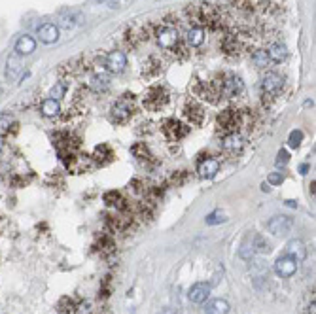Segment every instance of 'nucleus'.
Wrapping results in <instances>:
<instances>
[{
	"mask_svg": "<svg viewBox=\"0 0 316 314\" xmlns=\"http://www.w3.org/2000/svg\"><path fill=\"white\" fill-rule=\"evenodd\" d=\"M221 51L227 55H237L241 51V38L237 34H225L221 40Z\"/></svg>",
	"mask_w": 316,
	"mask_h": 314,
	"instance_id": "nucleus-20",
	"label": "nucleus"
},
{
	"mask_svg": "<svg viewBox=\"0 0 316 314\" xmlns=\"http://www.w3.org/2000/svg\"><path fill=\"white\" fill-rule=\"evenodd\" d=\"M97 248L100 250V254L102 255H110L116 252V242H114V239L108 237V235H102L97 242Z\"/></svg>",
	"mask_w": 316,
	"mask_h": 314,
	"instance_id": "nucleus-28",
	"label": "nucleus"
},
{
	"mask_svg": "<svg viewBox=\"0 0 316 314\" xmlns=\"http://www.w3.org/2000/svg\"><path fill=\"white\" fill-rule=\"evenodd\" d=\"M186 42H188V46H191V48L201 46V44L205 42V31H203V29H199V27H191V29L188 31Z\"/></svg>",
	"mask_w": 316,
	"mask_h": 314,
	"instance_id": "nucleus-23",
	"label": "nucleus"
},
{
	"mask_svg": "<svg viewBox=\"0 0 316 314\" xmlns=\"http://www.w3.org/2000/svg\"><path fill=\"white\" fill-rule=\"evenodd\" d=\"M76 307H78V303L74 301L72 297H68V295H64L61 297L59 301H57V313L59 314H76Z\"/></svg>",
	"mask_w": 316,
	"mask_h": 314,
	"instance_id": "nucleus-25",
	"label": "nucleus"
},
{
	"mask_svg": "<svg viewBox=\"0 0 316 314\" xmlns=\"http://www.w3.org/2000/svg\"><path fill=\"white\" fill-rule=\"evenodd\" d=\"M64 91H66V84H55L49 91V97L57 100V98H61L64 95Z\"/></svg>",
	"mask_w": 316,
	"mask_h": 314,
	"instance_id": "nucleus-38",
	"label": "nucleus"
},
{
	"mask_svg": "<svg viewBox=\"0 0 316 314\" xmlns=\"http://www.w3.org/2000/svg\"><path fill=\"white\" fill-rule=\"evenodd\" d=\"M184 15L188 17V21L193 25V27H199L205 31L207 29H218L221 25V13L216 6L212 4H197V6H190L186 8Z\"/></svg>",
	"mask_w": 316,
	"mask_h": 314,
	"instance_id": "nucleus-1",
	"label": "nucleus"
},
{
	"mask_svg": "<svg viewBox=\"0 0 316 314\" xmlns=\"http://www.w3.org/2000/svg\"><path fill=\"white\" fill-rule=\"evenodd\" d=\"M267 182L273 184V186H280L284 182V176H282V172H271L267 176Z\"/></svg>",
	"mask_w": 316,
	"mask_h": 314,
	"instance_id": "nucleus-41",
	"label": "nucleus"
},
{
	"mask_svg": "<svg viewBox=\"0 0 316 314\" xmlns=\"http://www.w3.org/2000/svg\"><path fill=\"white\" fill-rule=\"evenodd\" d=\"M188 178H190L188 170H178V172H174V174L170 176V184H172V186H182V184L188 182Z\"/></svg>",
	"mask_w": 316,
	"mask_h": 314,
	"instance_id": "nucleus-36",
	"label": "nucleus"
},
{
	"mask_svg": "<svg viewBox=\"0 0 316 314\" xmlns=\"http://www.w3.org/2000/svg\"><path fill=\"white\" fill-rule=\"evenodd\" d=\"M112 157H114V152H112V148L108 144H98L95 150H93V156L91 159L97 163V165H108L110 161H112Z\"/></svg>",
	"mask_w": 316,
	"mask_h": 314,
	"instance_id": "nucleus-19",
	"label": "nucleus"
},
{
	"mask_svg": "<svg viewBox=\"0 0 316 314\" xmlns=\"http://www.w3.org/2000/svg\"><path fill=\"white\" fill-rule=\"evenodd\" d=\"M252 250L259 252V254H269L271 252V244L261 235H255L254 239H252Z\"/></svg>",
	"mask_w": 316,
	"mask_h": 314,
	"instance_id": "nucleus-30",
	"label": "nucleus"
},
{
	"mask_svg": "<svg viewBox=\"0 0 316 314\" xmlns=\"http://www.w3.org/2000/svg\"><path fill=\"white\" fill-rule=\"evenodd\" d=\"M218 80H220V93H221V97L233 98V97H237V95H241V93H243L244 84L237 74L225 72V74H221Z\"/></svg>",
	"mask_w": 316,
	"mask_h": 314,
	"instance_id": "nucleus-5",
	"label": "nucleus"
},
{
	"mask_svg": "<svg viewBox=\"0 0 316 314\" xmlns=\"http://www.w3.org/2000/svg\"><path fill=\"white\" fill-rule=\"evenodd\" d=\"M161 131H163V134L169 138L170 142H178V140H182L184 136H188L190 127L186 123H182V121L169 118V120H165L161 123Z\"/></svg>",
	"mask_w": 316,
	"mask_h": 314,
	"instance_id": "nucleus-7",
	"label": "nucleus"
},
{
	"mask_svg": "<svg viewBox=\"0 0 316 314\" xmlns=\"http://www.w3.org/2000/svg\"><path fill=\"white\" fill-rule=\"evenodd\" d=\"M146 184L140 180V178H134V180L129 182V191L134 193L136 197H144L146 195Z\"/></svg>",
	"mask_w": 316,
	"mask_h": 314,
	"instance_id": "nucleus-33",
	"label": "nucleus"
},
{
	"mask_svg": "<svg viewBox=\"0 0 316 314\" xmlns=\"http://www.w3.org/2000/svg\"><path fill=\"white\" fill-rule=\"evenodd\" d=\"M2 91H4V89H2V85H0V95H2Z\"/></svg>",
	"mask_w": 316,
	"mask_h": 314,
	"instance_id": "nucleus-46",
	"label": "nucleus"
},
{
	"mask_svg": "<svg viewBox=\"0 0 316 314\" xmlns=\"http://www.w3.org/2000/svg\"><path fill=\"white\" fill-rule=\"evenodd\" d=\"M301 140H303V133H301V131H297V129L292 131L290 136H288V144L292 146V148H297V146L301 144Z\"/></svg>",
	"mask_w": 316,
	"mask_h": 314,
	"instance_id": "nucleus-39",
	"label": "nucleus"
},
{
	"mask_svg": "<svg viewBox=\"0 0 316 314\" xmlns=\"http://www.w3.org/2000/svg\"><path fill=\"white\" fill-rule=\"evenodd\" d=\"M156 36H158L159 46L172 53L174 57H186L188 53V48L184 46L182 36L178 32L176 27H170V25H163V27H158L156 29Z\"/></svg>",
	"mask_w": 316,
	"mask_h": 314,
	"instance_id": "nucleus-2",
	"label": "nucleus"
},
{
	"mask_svg": "<svg viewBox=\"0 0 316 314\" xmlns=\"http://www.w3.org/2000/svg\"><path fill=\"white\" fill-rule=\"evenodd\" d=\"M110 87V76L104 72H98L95 74L93 78H91V89H95L97 93H100V91H106Z\"/></svg>",
	"mask_w": 316,
	"mask_h": 314,
	"instance_id": "nucleus-27",
	"label": "nucleus"
},
{
	"mask_svg": "<svg viewBox=\"0 0 316 314\" xmlns=\"http://www.w3.org/2000/svg\"><path fill=\"white\" fill-rule=\"evenodd\" d=\"M295 271H297V263L293 261L290 255H280L279 259L275 261V273L282 278H290L295 275Z\"/></svg>",
	"mask_w": 316,
	"mask_h": 314,
	"instance_id": "nucleus-10",
	"label": "nucleus"
},
{
	"mask_svg": "<svg viewBox=\"0 0 316 314\" xmlns=\"http://www.w3.org/2000/svg\"><path fill=\"white\" fill-rule=\"evenodd\" d=\"M243 146H244V138L241 133L223 134V138H221V148L227 150V152H241Z\"/></svg>",
	"mask_w": 316,
	"mask_h": 314,
	"instance_id": "nucleus-16",
	"label": "nucleus"
},
{
	"mask_svg": "<svg viewBox=\"0 0 316 314\" xmlns=\"http://www.w3.org/2000/svg\"><path fill=\"white\" fill-rule=\"evenodd\" d=\"M21 74V61H19V55L17 53H12L8 57V63H6V80L8 82H15Z\"/></svg>",
	"mask_w": 316,
	"mask_h": 314,
	"instance_id": "nucleus-18",
	"label": "nucleus"
},
{
	"mask_svg": "<svg viewBox=\"0 0 316 314\" xmlns=\"http://www.w3.org/2000/svg\"><path fill=\"white\" fill-rule=\"evenodd\" d=\"M12 123V116L10 114H0V131H6Z\"/></svg>",
	"mask_w": 316,
	"mask_h": 314,
	"instance_id": "nucleus-42",
	"label": "nucleus"
},
{
	"mask_svg": "<svg viewBox=\"0 0 316 314\" xmlns=\"http://www.w3.org/2000/svg\"><path fill=\"white\" fill-rule=\"evenodd\" d=\"M299 170H301V174H307V170H309V167H307V165H301V167H299Z\"/></svg>",
	"mask_w": 316,
	"mask_h": 314,
	"instance_id": "nucleus-44",
	"label": "nucleus"
},
{
	"mask_svg": "<svg viewBox=\"0 0 316 314\" xmlns=\"http://www.w3.org/2000/svg\"><path fill=\"white\" fill-rule=\"evenodd\" d=\"M110 291H112V282H110V277H106L102 280V284H100V290H98V297L100 299H106L110 295Z\"/></svg>",
	"mask_w": 316,
	"mask_h": 314,
	"instance_id": "nucleus-37",
	"label": "nucleus"
},
{
	"mask_svg": "<svg viewBox=\"0 0 316 314\" xmlns=\"http://www.w3.org/2000/svg\"><path fill=\"white\" fill-rule=\"evenodd\" d=\"M167 102H169V93H167V89L161 87V85L150 87L146 91V95H144V108L150 110V112H158V110L163 108Z\"/></svg>",
	"mask_w": 316,
	"mask_h": 314,
	"instance_id": "nucleus-6",
	"label": "nucleus"
},
{
	"mask_svg": "<svg viewBox=\"0 0 316 314\" xmlns=\"http://www.w3.org/2000/svg\"><path fill=\"white\" fill-rule=\"evenodd\" d=\"M131 154L134 157H138V159H142V161H152V157H154L144 142H136V144L131 146Z\"/></svg>",
	"mask_w": 316,
	"mask_h": 314,
	"instance_id": "nucleus-29",
	"label": "nucleus"
},
{
	"mask_svg": "<svg viewBox=\"0 0 316 314\" xmlns=\"http://www.w3.org/2000/svg\"><path fill=\"white\" fill-rule=\"evenodd\" d=\"M161 72V64H159V61L156 57H150L146 61V64H144V76L148 78H154V76H158Z\"/></svg>",
	"mask_w": 316,
	"mask_h": 314,
	"instance_id": "nucleus-31",
	"label": "nucleus"
},
{
	"mask_svg": "<svg viewBox=\"0 0 316 314\" xmlns=\"http://www.w3.org/2000/svg\"><path fill=\"white\" fill-rule=\"evenodd\" d=\"M267 55L271 61H275V63H282V61L286 59V55H288V49L286 46L282 44V42H273L267 49Z\"/></svg>",
	"mask_w": 316,
	"mask_h": 314,
	"instance_id": "nucleus-22",
	"label": "nucleus"
},
{
	"mask_svg": "<svg viewBox=\"0 0 316 314\" xmlns=\"http://www.w3.org/2000/svg\"><path fill=\"white\" fill-rule=\"evenodd\" d=\"M207 314H227L229 313V303L225 299H214L205 307Z\"/></svg>",
	"mask_w": 316,
	"mask_h": 314,
	"instance_id": "nucleus-26",
	"label": "nucleus"
},
{
	"mask_svg": "<svg viewBox=\"0 0 316 314\" xmlns=\"http://www.w3.org/2000/svg\"><path fill=\"white\" fill-rule=\"evenodd\" d=\"M134 112V95H129L125 93L114 106H112V121L118 123V125H123L131 120Z\"/></svg>",
	"mask_w": 316,
	"mask_h": 314,
	"instance_id": "nucleus-4",
	"label": "nucleus"
},
{
	"mask_svg": "<svg viewBox=\"0 0 316 314\" xmlns=\"http://www.w3.org/2000/svg\"><path fill=\"white\" fill-rule=\"evenodd\" d=\"M252 61H254L255 66H259V68H265V66H269V63H271L265 49H257V51H254V53H252Z\"/></svg>",
	"mask_w": 316,
	"mask_h": 314,
	"instance_id": "nucleus-32",
	"label": "nucleus"
},
{
	"mask_svg": "<svg viewBox=\"0 0 316 314\" xmlns=\"http://www.w3.org/2000/svg\"><path fill=\"white\" fill-rule=\"evenodd\" d=\"M286 255H290L295 263H301L307 257V248H305L303 242L295 239V241H290L286 244Z\"/></svg>",
	"mask_w": 316,
	"mask_h": 314,
	"instance_id": "nucleus-15",
	"label": "nucleus"
},
{
	"mask_svg": "<svg viewBox=\"0 0 316 314\" xmlns=\"http://www.w3.org/2000/svg\"><path fill=\"white\" fill-rule=\"evenodd\" d=\"M208 295H210V284H205V282H197V284H193V286L190 288V293H188L190 301L197 303V305L207 301Z\"/></svg>",
	"mask_w": 316,
	"mask_h": 314,
	"instance_id": "nucleus-14",
	"label": "nucleus"
},
{
	"mask_svg": "<svg viewBox=\"0 0 316 314\" xmlns=\"http://www.w3.org/2000/svg\"><path fill=\"white\" fill-rule=\"evenodd\" d=\"M282 87H284V80H282V76L275 72H269L265 78H263V82H261V89H263V95L265 97H279L280 91H282Z\"/></svg>",
	"mask_w": 316,
	"mask_h": 314,
	"instance_id": "nucleus-8",
	"label": "nucleus"
},
{
	"mask_svg": "<svg viewBox=\"0 0 316 314\" xmlns=\"http://www.w3.org/2000/svg\"><path fill=\"white\" fill-rule=\"evenodd\" d=\"M290 161V154L286 150H280L279 156H277V167H286Z\"/></svg>",
	"mask_w": 316,
	"mask_h": 314,
	"instance_id": "nucleus-40",
	"label": "nucleus"
},
{
	"mask_svg": "<svg viewBox=\"0 0 316 314\" xmlns=\"http://www.w3.org/2000/svg\"><path fill=\"white\" fill-rule=\"evenodd\" d=\"M38 38L44 44H55L59 40V27L53 23H44L38 27Z\"/></svg>",
	"mask_w": 316,
	"mask_h": 314,
	"instance_id": "nucleus-13",
	"label": "nucleus"
},
{
	"mask_svg": "<svg viewBox=\"0 0 316 314\" xmlns=\"http://www.w3.org/2000/svg\"><path fill=\"white\" fill-rule=\"evenodd\" d=\"M97 2H106V0H97Z\"/></svg>",
	"mask_w": 316,
	"mask_h": 314,
	"instance_id": "nucleus-47",
	"label": "nucleus"
},
{
	"mask_svg": "<svg viewBox=\"0 0 316 314\" xmlns=\"http://www.w3.org/2000/svg\"><path fill=\"white\" fill-rule=\"evenodd\" d=\"M293 221L292 218L288 216H275L269 220L267 223V229L273 233V235H277V237H282V235H288L290 229H292Z\"/></svg>",
	"mask_w": 316,
	"mask_h": 314,
	"instance_id": "nucleus-9",
	"label": "nucleus"
},
{
	"mask_svg": "<svg viewBox=\"0 0 316 314\" xmlns=\"http://www.w3.org/2000/svg\"><path fill=\"white\" fill-rule=\"evenodd\" d=\"M42 114L46 116V118H55V116H59V112H61V106H59V100H55V98H46L44 102H42Z\"/></svg>",
	"mask_w": 316,
	"mask_h": 314,
	"instance_id": "nucleus-24",
	"label": "nucleus"
},
{
	"mask_svg": "<svg viewBox=\"0 0 316 314\" xmlns=\"http://www.w3.org/2000/svg\"><path fill=\"white\" fill-rule=\"evenodd\" d=\"M104 64H106V68H108L110 72L120 74L123 68L127 66V57H125V53H123V51H112V53L106 55Z\"/></svg>",
	"mask_w": 316,
	"mask_h": 314,
	"instance_id": "nucleus-12",
	"label": "nucleus"
},
{
	"mask_svg": "<svg viewBox=\"0 0 316 314\" xmlns=\"http://www.w3.org/2000/svg\"><path fill=\"white\" fill-rule=\"evenodd\" d=\"M227 218L225 214L221 212V210H214V212H210L207 216V225H218V223H223Z\"/></svg>",
	"mask_w": 316,
	"mask_h": 314,
	"instance_id": "nucleus-35",
	"label": "nucleus"
},
{
	"mask_svg": "<svg viewBox=\"0 0 316 314\" xmlns=\"http://www.w3.org/2000/svg\"><path fill=\"white\" fill-rule=\"evenodd\" d=\"M218 169H220V163L216 159L203 157V159L199 161V174H201V178H214Z\"/></svg>",
	"mask_w": 316,
	"mask_h": 314,
	"instance_id": "nucleus-17",
	"label": "nucleus"
},
{
	"mask_svg": "<svg viewBox=\"0 0 316 314\" xmlns=\"http://www.w3.org/2000/svg\"><path fill=\"white\" fill-rule=\"evenodd\" d=\"M286 205L292 206V208H295V206H297V205H295V201H286Z\"/></svg>",
	"mask_w": 316,
	"mask_h": 314,
	"instance_id": "nucleus-45",
	"label": "nucleus"
},
{
	"mask_svg": "<svg viewBox=\"0 0 316 314\" xmlns=\"http://www.w3.org/2000/svg\"><path fill=\"white\" fill-rule=\"evenodd\" d=\"M315 188H316V182L313 180V184H311V195H313V197H315V193H316V189H315Z\"/></svg>",
	"mask_w": 316,
	"mask_h": 314,
	"instance_id": "nucleus-43",
	"label": "nucleus"
},
{
	"mask_svg": "<svg viewBox=\"0 0 316 314\" xmlns=\"http://www.w3.org/2000/svg\"><path fill=\"white\" fill-rule=\"evenodd\" d=\"M36 49V42H34V38L31 36H21L17 40V44H15V51H17V55H31L32 51Z\"/></svg>",
	"mask_w": 316,
	"mask_h": 314,
	"instance_id": "nucleus-21",
	"label": "nucleus"
},
{
	"mask_svg": "<svg viewBox=\"0 0 316 314\" xmlns=\"http://www.w3.org/2000/svg\"><path fill=\"white\" fill-rule=\"evenodd\" d=\"M248 121H250V114L244 110H235V108H225L221 110L218 114V118H216V123H218V129L220 131H223L225 134L229 133H239L243 127L248 125Z\"/></svg>",
	"mask_w": 316,
	"mask_h": 314,
	"instance_id": "nucleus-3",
	"label": "nucleus"
},
{
	"mask_svg": "<svg viewBox=\"0 0 316 314\" xmlns=\"http://www.w3.org/2000/svg\"><path fill=\"white\" fill-rule=\"evenodd\" d=\"M184 118L190 121L191 125H201L205 121V110H203V106L199 102L190 100L186 104V108H184Z\"/></svg>",
	"mask_w": 316,
	"mask_h": 314,
	"instance_id": "nucleus-11",
	"label": "nucleus"
},
{
	"mask_svg": "<svg viewBox=\"0 0 316 314\" xmlns=\"http://www.w3.org/2000/svg\"><path fill=\"white\" fill-rule=\"evenodd\" d=\"M82 21V15L78 12H70L68 15H64L61 19V27H64V29H72L76 23H80Z\"/></svg>",
	"mask_w": 316,
	"mask_h": 314,
	"instance_id": "nucleus-34",
	"label": "nucleus"
}]
</instances>
